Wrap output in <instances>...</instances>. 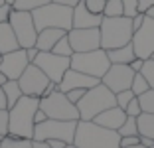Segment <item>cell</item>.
Listing matches in <instances>:
<instances>
[{"label":"cell","instance_id":"45","mask_svg":"<svg viewBox=\"0 0 154 148\" xmlns=\"http://www.w3.org/2000/svg\"><path fill=\"white\" fill-rule=\"evenodd\" d=\"M45 142L50 144L51 148H63L67 142H63V140H57V138H50V140H45Z\"/></svg>","mask_w":154,"mask_h":148},{"label":"cell","instance_id":"15","mask_svg":"<svg viewBox=\"0 0 154 148\" xmlns=\"http://www.w3.org/2000/svg\"><path fill=\"white\" fill-rule=\"evenodd\" d=\"M28 65H30V59H28L24 48L8 51V54H4L2 59H0V71L4 73L8 79H20V75L24 73V69Z\"/></svg>","mask_w":154,"mask_h":148},{"label":"cell","instance_id":"31","mask_svg":"<svg viewBox=\"0 0 154 148\" xmlns=\"http://www.w3.org/2000/svg\"><path fill=\"white\" fill-rule=\"evenodd\" d=\"M140 73L146 77L150 89H154V59H144V65H142Z\"/></svg>","mask_w":154,"mask_h":148},{"label":"cell","instance_id":"58","mask_svg":"<svg viewBox=\"0 0 154 148\" xmlns=\"http://www.w3.org/2000/svg\"><path fill=\"white\" fill-rule=\"evenodd\" d=\"M150 148H154V146H150Z\"/></svg>","mask_w":154,"mask_h":148},{"label":"cell","instance_id":"5","mask_svg":"<svg viewBox=\"0 0 154 148\" xmlns=\"http://www.w3.org/2000/svg\"><path fill=\"white\" fill-rule=\"evenodd\" d=\"M32 16H34L38 32L44 30V28H61V30L69 32L73 28V8L71 6L48 2V4L34 10Z\"/></svg>","mask_w":154,"mask_h":148},{"label":"cell","instance_id":"51","mask_svg":"<svg viewBox=\"0 0 154 148\" xmlns=\"http://www.w3.org/2000/svg\"><path fill=\"white\" fill-rule=\"evenodd\" d=\"M63 148H79V146H77V144L75 142H69V144H65V146Z\"/></svg>","mask_w":154,"mask_h":148},{"label":"cell","instance_id":"42","mask_svg":"<svg viewBox=\"0 0 154 148\" xmlns=\"http://www.w3.org/2000/svg\"><path fill=\"white\" fill-rule=\"evenodd\" d=\"M128 65L132 67V71H136V73H138V71L142 69V65H144V59H140V57H134L131 63H128Z\"/></svg>","mask_w":154,"mask_h":148},{"label":"cell","instance_id":"54","mask_svg":"<svg viewBox=\"0 0 154 148\" xmlns=\"http://www.w3.org/2000/svg\"><path fill=\"white\" fill-rule=\"evenodd\" d=\"M2 4H6V0H0V6H2Z\"/></svg>","mask_w":154,"mask_h":148},{"label":"cell","instance_id":"3","mask_svg":"<svg viewBox=\"0 0 154 148\" xmlns=\"http://www.w3.org/2000/svg\"><path fill=\"white\" fill-rule=\"evenodd\" d=\"M99 32L103 49H115L121 45H127L131 44L132 34H134L132 18H128V16H103Z\"/></svg>","mask_w":154,"mask_h":148},{"label":"cell","instance_id":"7","mask_svg":"<svg viewBox=\"0 0 154 148\" xmlns=\"http://www.w3.org/2000/svg\"><path fill=\"white\" fill-rule=\"evenodd\" d=\"M40 109L45 111L48 119H59V121H79L77 105L71 103L67 95L61 91H54L40 99Z\"/></svg>","mask_w":154,"mask_h":148},{"label":"cell","instance_id":"34","mask_svg":"<svg viewBox=\"0 0 154 148\" xmlns=\"http://www.w3.org/2000/svg\"><path fill=\"white\" fill-rule=\"evenodd\" d=\"M125 113H127V117H138V115H140L142 109H140V103H138V97H134L131 103L125 107Z\"/></svg>","mask_w":154,"mask_h":148},{"label":"cell","instance_id":"32","mask_svg":"<svg viewBox=\"0 0 154 148\" xmlns=\"http://www.w3.org/2000/svg\"><path fill=\"white\" fill-rule=\"evenodd\" d=\"M117 95V107H121V109H125L128 103H131L132 99L136 97L134 93H132L131 89H125V91H119V93H115Z\"/></svg>","mask_w":154,"mask_h":148},{"label":"cell","instance_id":"27","mask_svg":"<svg viewBox=\"0 0 154 148\" xmlns=\"http://www.w3.org/2000/svg\"><path fill=\"white\" fill-rule=\"evenodd\" d=\"M148 89H150V85H148V81H146V77L142 75L140 71L134 73V79H132V85H131V91H132V93L138 97V95L146 93Z\"/></svg>","mask_w":154,"mask_h":148},{"label":"cell","instance_id":"41","mask_svg":"<svg viewBox=\"0 0 154 148\" xmlns=\"http://www.w3.org/2000/svg\"><path fill=\"white\" fill-rule=\"evenodd\" d=\"M154 6V0H138V12H148L150 8Z\"/></svg>","mask_w":154,"mask_h":148},{"label":"cell","instance_id":"11","mask_svg":"<svg viewBox=\"0 0 154 148\" xmlns=\"http://www.w3.org/2000/svg\"><path fill=\"white\" fill-rule=\"evenodd\" d=\"M18 83H20V89H22L24 95L42 99V97H44L45 87L50 85V77L45 75L36 63H30V65L24 69V73L20 75Z\"/></svg>","mask_w":154,"mask_h":148},{"label":"cell","instance_id":"30","mask_svg":"<svg viewBox=\"0 0 154 148\" xmlns=\"http://www.w3.org/2000/svg\"><path fill=\"white\" fill-rule=\"evenodd\" d=\"M138 103L142 113H154V89H148L146 93L138 95Z\"/></svg>","mask_w":154,"mask_h":148},{"label":"cell","instance_id":"10","mask_svg":"<svg viewBox=\"0 0 154 148\" xmlns=\"http://www.w3.org/2000/svg\"><path fill=\"white\" fill-rule=\"evenodd\" d=\"M32 63H36L38 67L50 77V81L59 83L63 79L65 71L71 67V57H65V55H57L54 51H40L38 57Z\"/></svg>","mask_w":154,"mask_h":148},{"label":"cell","instance_id":"12","mask_svg":"<svg viewBox=\"0 0 154 148\" xmlns=\"http://www.w3.org/2000/svg\"><path fill=\"white\" fill-rule=\"evenodd\" d=\"M132 48H134L136 57L148 59L154 51V18L146 14L144 22L138 30H134L132 34Z\"/></svg>","mask_w":154,"mask_h":148},{"label":"cell","instance_id":"29","mask_svg":"<svg viewBox=\"0 0 154 148\" xmlns=\"http://www.w3.org/2000/svg\"><path fill=\"white\" fill-rule=\"evenodd\" d=\"M54 54H57V55H65V57H71L73 55V48H71V44H69V38H67V34H65L61 40H57V44L54 45V49H51Z\"/></svg>","mask_w":154,"mask_h":148},{"label":"cell","instance_id":"13","mask_svg":"<svg viewBox=\"0 0 154 148\" xmlns=\"http://www.w3.org/2000/svg\"><path fill=\"white\" fill-rule=\"evenodd\" d=\"M134 73L132 67L128 63H111L109 71L103 75L101 83L107 85L113 93H119V91H125V89H131L132 85V79H134Z\"/></svg>","mask_w":154,"mask_h":148},{"label":"cell","instance_id":"21","mask_svg":"<svg viewBox=\"0 0 154 148\" xmlns=\"http://www.w3.org/2000/svg\"><path fill=\"white\" fill-rule=\"evenodd\" d=\"M107 55H109V61L111 63H131L132 59L136 57L134 48H132V42H131V44H127V45H121V48L107 49Z\"/></svg>","mask_w":154,"mask_h":148},{"label":"cell","instance_id":"2","mask_svg":"<svg viewBox=\"0 0 154 148\" xmlns=\"http://www.w3.org/2000/svg\"><path fill=\"white\" fill-rule=\"evenodd\" d=\"M73 142L79 148H121V134L117 130L105 128L95 121H77Z\"/></svg>","mask_w":154,"mask_h":148},{"label":"cell","instance_id":"37","mask_svg":"<svg viewBox=\"0 0 154 148\" xmlns=\"http://www.w3.org/2000/svg\"><path fill=\"white\" fill-rule=\"evenodd\" d=\"M85 93H87V89H71V91H67L65 95H67V99L71 101V103L77 105L79 101H81V97H83Z\"/></svg>","mask_w":154,"mask_h":148},{"label":"cell","instance_id":"24","mask_svg":"<svg viewBox=\"0 0 154 148\" xmlns=\"http://www.w3.org/2000/svg\"><path fill=\"white\" fill-rule=\"evenodd\" d=\"M0 148H34L32 138H16V136H4L0 140Z\"/></svg>","mask_w":154,"mask_h":148},{"label":"cell","instance_id":"48","mask_svg":"<svg viewBox=\"0 0 154 148\" xmlns=\"http://www.w3.org/2000/svg\"><path fill=\"white\" fill-rule=\"evenodd\" d=\"M0 109H8V105H6V95H4V91H2V85H0Z\"/></svg>","mask_w":154,"mask_h":148},{"label":"cell","instance_id":"14","mask_svg":"<svg viewBox=\"0 0 154 148\" xmlns=\"http://www.w3.org/2000/svg\"><path fill=\"white\" fill-rule=\"evenodd\" d=\"M69 44L75 51H91L101 48V32L99 28H71L67 32Z\"/></svg>","mask_w":154,"mask_h":148},{"label":"cell","instance_id":"9","mask_svg":"<svg viewBox=\"0 0 154 148\" xmlns=\"http://www.w3.org/2000/svg\"><path fill=\"white\" fill-rule=\"evenodd\" d=\"M8 22L12 26L14 34H16V40H18L20 48L28 49V48H32V45H36L38 28H36V22H34L32 12H24V10H14L12 8Z\"/></svg>","mask_w":154,"mask_h":148},{"label":"cell","instance_id":"43","mask_svg":"<svg viewBox=\"0 0 154 148\" xmlns=\"http://www.w3.org/2000/svg\"><path fill=\"white\" fill-rule=\"evenodd\" d=\"M38 54H40V49H38L36 45H32V48H28V49H26V55H28V59H30V63H32L34 59L38 57Z\"/></svg>","mask_w":154,"mask_h":148},{"label":"cell","instance_id":"8","mask_svg":"<svg viewBox=\"0 0 154 148\" xmlns=\"http://www.w3.org/2000/svg\"><path fill=\"white\" fill-rule=\"evenodd\" d=\"M77 130V121H59V119H45L38 122L34 128V140H50L57 138L63 142H73Z\"/></svg>","mask_w":154,"mask_h":148},{"label":"cell","instance_id":"25","mask_svg":"<svg viewBox=\"0 0 154 148\" xmlns=\"http://www.w3.org/2000/svg\"><path fill=\"white\" fill-rule=\"evenodd\" d=\"M48 2H51V0H14L12 8L14 10H24V12H34L36 8L48 4Z\"/></svg>","mask_w":154,"mask_h":148},{"label":"cell","instance_id":"50","mask_svg":"<svg viewBox=\"0 0 154 148\" xmlns=\"http://www.w3.org/2000/svg\"><path fill=\"white\" fill-rule=\"evenodd\" d=\"M6 81H8V77H6V75H4V73L0 71V85H4Z\"/></svg>","mask_w":154,"mask_h":148},{"label":"cell","instance_id":"53","mask_svg":"<svg viewBox=\"0 0 154 148\" xmlns=\"http://www.w3.org/2000/svg\"><path fill=\"white\" fill-rule=\"evenodd\" d=\"M127 148H146V146H142V144H134V146H127Z\"/></svg>","mask_w":154,"mask_h":148},{"label":"cell","instance_id":"33","mask_svg":"<svg viewBox=\"0 0 154 148\" xmlns=\"http://www.w3.org/2000/svg\"><path fill=\"white\" fill-rule=\"evenodd\" d=\"M122 8H125V16L132 18L138 14V0H122Z\"/></svg>","mask_w":154,"mask_h":148},{"label":"cell","instance_id":"36","mask_svg":"<svg viewBox=\"0 0 154 148\" xmlns=\"http://www.w3.org/2000/svg\"><path fill=\"white\" fill-rule=\"evenodd\" d=\"M85 2V6L91 10L93 14H103V10H105V2L107 0H83Z\"/></svg>","mask_w":154,"mask_h":148},{"label":"cell","instance_id":"52","mask_svg":"<svg viewBox=\"0 0 154 148\" xmlns=\"http://www.w3.org/2000/svg\"><path fill=\"white\" fill-rule=\"evenodd\" d=\"M146 14H148V16H152V18H154V6H152V8H150V10H148V12H146Z\"/></svg>","mask_w":154,"mask_h":148},{"label":"cell","instance_id":"23","mask_svg":"<svg viewBox=\"0 0 154 148\" xmlns=\"http://www.w3.org/2000/svg\"><path fill=\"white\" fill-rule=\"evenodd\" d=\"M138 122V134L154 138V113H140L136 117Z\"/></svg>","mask_w":154,"mask_h":148},{"label":"cell","instance_id":"44","mask_svg":"<svg viewBox=\"0 0 154 148\" xmlns=\"http://www.w3.org/2000/svg\"><path fill=\"white\" fill-rule=\"evenodd\" d=\"M45 119H48V115H45V111H42V109L38 107L36 115H34V122H36V125H38V122H44Z\"/></svg>","mask_w":154,"mask_h":148},{"label":"cell","instance_id":"19","mask_svg":"<svg viewBox=\"0 0 154 148\" xmlns=\"http://www.w3.org/2000/svg\"><path fill=\"white\" fill-rule=\"evenodd\" d=\"M67 32L61 30V28H44V30L38 32V40H36V48L40 51H51L54 45L57 44V40L65 36Z\"/></svg>","mask_w":154,"mask_h":148},{"label":"cell","instance_id":"56","mask_svg":"<svg viewBox=\"0 0 154 148\" xmlns=\"http://www.w3.org/2000/svg\"><path fill=\"white\" fill-rule=\"evenodd\" d=\"M6 2H8V4H12V2H14V0H6Z\"/></svg>","mask_w":154,"mask_h":148},{"label":"cell","instance_id":"18","mask_svg":"<svg viewBox=\"0 0 154 148\" xmlns=\"http://www.w3.org/2000/svg\"><path fill=\"white\" fill-rule=\"evenodd\" d=\"M93 121L97 122V125H101V126H105V128H111V130H119L122 126V122L127 121V113H125V109H121V107H111V109H107V111H103V113H99Z\"/></svg>","mask_w":154,"mask_h":148},{"label":"cell","instance_id":"28","mask_svg":"<svg viewBox=\"0 0 154 148\" xmlns=\"http://www.w3.org/2000/svg\"><path fill=\"white\" fill-rule=\"evenodd\" d=\"M103 16H125L122 0H107V2H105Z\"/></svg>","mask_w":154,"mask_h":148},{"label":"cell","instance_id":"40","mask_svg":"<svg viewBox=\"0 0 154 148\" xmlns=\"http://www.w3.org/2000/svg\"><path fill=\"white\" fill-rule=\"evenodd\" d=\"M144 18H146L144 12H138L136 16H132V30H138L142 26V22H144Z\"/></svg>","mask_w":154,"mask_h":148},{"label":"cell","instance_id":"20","mask_svg":"<svg viewBox=\"0 0 154 148\" xmlns=\"http://www.w3.org/2000/svg\"><path fill=\"white\" fill-rule=\"evenodd\" d=\"M20 44L16 40V34H14L10 22H2L0 24V55L8 54V51H14L18 49Z\"/></svg>","mask_w":154,"mask_h":148},{"label":"cell","instance_id":"57","mask_svg":"<svg viewBox=\"0 0 154 148\" xmlns=\"http://www.w3.org/2000/svg\"><path fill=\"white\" fill-rule=\"evenodd\" d=\"M0 59H2V55H0Z\"/></svg>","mask_w":154,"mask_h":148},{"label":"cell","instance_id":"38","mask_svg":"<svg viewBox=\"0 0 154 148\" xmlns=\"http://www.w3.org/2000/svg\"><path fill=\"white\" fill-rule=\"evenodd\" d=\"M134 144H140V134L138 136H121V148L134 146Z\"/></svg>","mask_w":154,"mask_h":148},{"label":"cell","instance_id":"55","mask_svg":"<svg viewBox=\"0 0 154 148\" xmlns=\"http://www.w3.org/2000/svg\"><path fill=\"white\" fill-rule=\"evenodd\" d=\"M148 59H154V51H152V55H150V57H148Z\"/></svg>","mask_w":154,"mask_h":148},{"label":"cell","instance_id":"46","mask_svg":"<svg viewBox=\"0 0 154 148\" xmlns=\"http://www.w3.org/2000/svg\"><path fill=\"white\" fill-rule=\"evenodd\" d=\"M51 2H57V4H63V6H71V8H75L79 0H51Z\"/></svg>","mask_w":154,"mask_h":148},{"label":"cell","instance_id":"6","mask_svg":"<svg viewBox=\"0 0 154 148\" xmlns=\"http://www.w3.org/2000/svg\"><path fill=\"white\" fill-rule=\"evenodd\" d=\"M109 67H111L109 55H107V49L103 48L91 49V51H75L71 55V69L99 77V79H103V75L109 71Z\"/></svg>","mask_w":154,"mask_h":148},{"label":"cell","instance_id":"17","mask_svg":"<svg viewBox=\"0 0 154 148\" xmlns=\"http://www.w3.org/2000/svg\"><path fill=\"white\" fill-rule=\"evenodd\" d=\"M101 22L103 14H93L83 0L77 2V6L73 8V28H99Z\"/></svg>","mask_w":154,"mask_h":148},{"label":"cell","instance_id":"4","mask_svg":"<svg viewBox=\"0 0 154 148\" xmlns=\"http://www.w3.org/2000/svg\"><path fill=\"white\" fill-rule=\"evenodd\" d=\"M117 105V95L109 89L107 85L99 83V85L87 89V93L81 97V101L77 103V111H79V119L81 121H93L99 113L107 111V109Z\"/></svg>","mask_w":154,"mask_h":148},{"label":"cell","instance_id":"1","mask_svg":"<svg viewBox=\"0 0 154 148\" xmlns=\"http://www.w3.org/2000/svg\"><path fill=\"white\" fill-rule=\"evenodd\" d=\"M40 107V99L22 95L14 107L8 109V134L16 138H32L34 140V115Z\"/></svg>","mask_w":154,"mask_h":148},{"label":"cell","instance_id":"35","mask_svg":"<svg viewBox=\"0 0 154 148\" xmlns=\"http://www.w3.org/2000/svg\"><path fill=\"white\" fill-rule=\"evenodd\" d=\"M8 136V109H0V140Z\"/></svg>","mask_w":154,"mask_h":148},{"label":"cell","instance_id":"22","mask_svg":"<svg viewBox=\"0 0 154 148\" xmlns=\"http://www.w3.org/2000/svg\"><path fill=\"white\" fill-rule=\"evenodd\" d=\"M2 91H4V95H6V105H8V109L10 107H14V105L20 101V97H22V89H20V83H18V79H8L2 85Z\"/></svg>","mask_w":154,"mask_h":148},{"label":"cell","instance_id":"16","mask_svg":"<svg viewBox=\"0 0 154 148\" xmlns=\"http://www.w3.org/2000/svg\"><path fill=\"white\" fill-rule=\"evenodd\" d=\"M99 83H101L99 77L87 75V73H81V71H77V69L69 67L67 71H65L63 79L57 83V91L67 93V91H71V89H91V87L99 85Z\"/></svg>","mask_w":154,"mask_h":148},{"label":"cell","instance_id":"26","mask_svg":"<svg viewBox=\"0 0 154 148\" xmlns=\"http://www.w3.org/2000/svg\"><path fill=\"white\" fill-rule=\"evenodd\" d=\"M117 132L121 136H138V122H136V117H127V121L122 122V126Z\"/></svg>","mask_w":154,"mask_h":148},{"label":"cell","instance_id":"49","mask_svg":"<svg viewBox=\"0 0 154 148\" xmlns=\"http://www.w3.org/2000/svg\"><path fill=\"white\" fill-rule=\"evenodd\" d=\"M34 148H51L45 140H34Z\"/></svg>","mask_w":154,"mask_h":148},{"label":"cell","instance_id":"47","mask_svg":"<svg viewBox=\"0 0 154 148\" xmlns=\"http://www.w3.org/2000/svg\"><path fill=\"white\" fill-rule=\"evenodd\" d=\"M140 144L146 146V148H150V146H154V138H150V136H140Z\"/></svg>","mask_w":154,"mask_h":148},{"label":"cell","instance_id":"39","mask_svg":"<svg viewBox=\"0 0 154 148\" xmlns=\"http://www.w3.org/2000/svg\"><path fill=\"white\" fill-rule=\"evenodd\" d=\"M10 12H12V4H2L0 6V24L2 22H8V18H10Z\"/></svg>","mask_w":154,"mask_h":148}]
</instances>
